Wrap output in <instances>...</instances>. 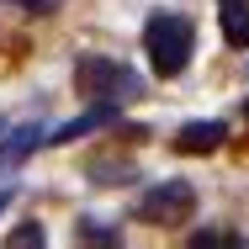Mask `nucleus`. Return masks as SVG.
<instances>
[{"label": "nucleus", "mask_w": 249, "mask_h": 249, "mask_svg": "<svg viewBox=\"0 0 249 249\" xmlns=\"http://www.w3.org/2000/svg\"><path fill=\"white\" fill-rule=\"evenodd\" d=\"M143 48H149L154 74L159 80H175V74H186V64L196 53V27L180 11H154L149 27H143Z\"/></svg>", "instance_id": "1"}, {"label": "nucleus", "mask_w": 249, "mask_h": 249, "mask_svg": "<svg viewBox=\"0 0 249 249\" xmlns=\"http://www.w3.org/2000/svg\"><path fill=\"white\" fill-rule=\"evenodd\" d=\"M74 90H80V101H96V106H122V101L138 96L143 85H138V74H133L122 58L85 53V58L74 64Z\"/></svg>", "instance_id": "2"}, {"label": "nucleus", "mask_w": 249, "mask_h": 249, "mask_svg": "<svg viewBox=\"0 0 249 249\" xmlns=\"http://www.w3.org/2000/svg\"><path fill=\"white\" fill-rule=\"evenodd\" d=\"M196 212V191H191V180H164V186H149L143 201H138V217L154 223V228H175V223H186Z\"/></svg>", "instance_id": "3"}, {"label": "nucleus", "mask_w": 249, "mask_h": 249, "mask_svg": "<svg viewBox=\"0 0 249 249\" xmlns=\"http://www.w3.org/2000/svg\"><path fill=\"white\" fill-rule=\"evenodd\" d=\"M117 117H122V106H96V111H85V117L53 127V133H48V149H64V143H74V138H90L96 127H111Z\"/></svg>", "instance_id": "4"}, {"label": "nucleus", "mask_w": 249, "mask_h": 249, "mask_svg": "<svg viewBox=\"0 0 249 249\" xmlns=\"http://www.w3.org/2000/svg\"><path fill=\"white\" fill-rule=\"evenodd\" d=\"M228 143V127L223 122H186L180 133H175V149L180 154H212Z\"/></svg>", "instance_id": "5"}, {"label": "nucleus", "mask_w": 249, "mask_h": 249, "mask_svg": "<svg viewBox=\"0 0 249 249\" xmlns=\"http://www.w3.org/2000/svg\"><path fill=\"white\" fill-rule=\"evenodd\" d=\"M217 21H223V43L228 48H249V0H217Z\"/></svg>", "instance_id": "6"}, {"label": "nucleus", "mask_w": 249, "mask_h": 249, "mask_svg": "<svg viewBox=\"0 0 249 249\" xmlns=\"http://www.w3.org/2000/svg\"><path fill=\"white\" fill-rule=\"evenodd\" d=\"M43 143V127L37 122H27V127H16L11 138H5V149H0V164H16V159H27V154Z\"/></svg>", "instance_id": "7"}, {"label": "nucleus", "mask_w": 249, "mask_h": 249, "mask_svg": "<svg viewBox=\"0 0 249 249\" xmlns=\"http://www.w3.org/2000/svg\"><path fill=\"white\" fill-rule=\"evenodd\" d=\"M5 244H11V249H27V244H43V223H21V228H16V233H11V239H5Z\"/></svg>", "instance_id": "8"}, {"label": "nucleus", "mask_w": 249, "mask_h": 249, "mask_svg": "<svg viewBox=\"0 0 249 249\" xmlns=\"http://www.w3.org/2000/svg\"><path fill=\"white\" fill-rule=\"evenodd\" d=\"M191 244L196 249H207V244L212 249H233V244H244V239H239V233H191Z\"/></svg>", "instance_id": "9"}, {"label": "nucleus", "mask_w": 249, "mask_h": 249, "mask_svg": "<svg viewBox=\"0 0 249 249\" xmlns=\"http://www.w3.org/2000/svg\"><path fill=\"white\" fill-rule=\"evenodd\" d=\"M80 239H96V244H117V233H106L101 223H80Z\"/></svg>", "instance_id": "10"}, {"label": "nucleus", "mask_w": 249, "mask_h": 249, "mask_svg": "<svg viewBox=\"0 0 249 249\" xmlns=\"http://www.w3.org/2000/svg\"><path fill=\"white\" fill-rule=\"evenodd\" d=\"M11 5H27V11H53L58 0H11Z\"/></svg>", "instance_id": "11"}, {"label": "nucleus", "mask_w": 249, "mask_h": 249, "mask_svg": "<svg viewBox=\"0 0 249 249\" xmlns=\"http://www.w3.org/2000/svg\"><path fill=\"white\" fill-rule=\"evenodd\" d=\"M5 201H11V191H0V212H5Z\"/></svg>", "instance_id": "12"}, {"label": "nucleus", "mask_w": 249, "mask_h": 249, "mask_svg": "<svg viewBox=\"0 0 249 249\" xmlns=\"http://www.w3.org/2000/svg\"><path fill=\"white\" fill-rule=\"evenodd\" d=\"M244 117H249V101H244Z\"/></svg>", "instance_id": "13"}]
</instances>
